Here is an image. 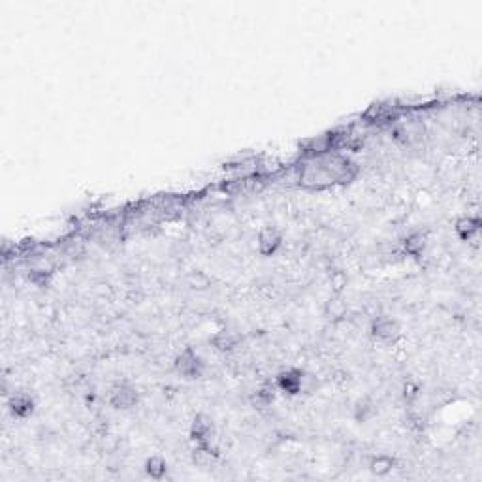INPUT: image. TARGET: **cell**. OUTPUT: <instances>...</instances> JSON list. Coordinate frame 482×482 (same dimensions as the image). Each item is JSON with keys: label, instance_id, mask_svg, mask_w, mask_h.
Here are the masks:
<instances>
[{"label": "cell", "instance_id": "6da1fadb", "mask_svg": "<svg viewBox=\"0 0 482 482\" xmlns=\"http://www.w3.org/2000/svg\"><path fill=\"white\" fill-rule=\"evenodd\" d=\"M358 164L339 151L306 158L298 169V185L306 190H326L335 185H349L358 177Z\"/></svg>", "mask_w": 482, "mask_h": 482}, {"label": "cell", "instance_id": "7a4b0ae2", "mask_svg": "<svg viewBox=\"0 0 482 482\" xmlns=\"http://www.w3.org/2000/svg\"><path fill=\"white\" fill-rule=\"evenodd\" d=\"M189 437L190 441L194 443V450H200V452L211 458L219 456L215 424L208 415H196L194 420L190 422Z\"/></svg>", "mask_w": 482, "mask_h": 482}, {"label": "cell", "instance_id": "3957f363", "mask_svg": "<svg viewBox=\"0 0 482 482\" xmlns=\"http://www.w3.org/2000/svg\"><path fill=\"white\" fill-rule=\"evenodd\" d=\"M174 369L185 379H200L206 372V362L192 347H185L174 358Z\"/></svg>", "mask_w": 482, "mask_h": 482}, {"label": "cell", "instance_id": "277c9868", "mask_svg": "<svg viewBox=\"0 0 482 482\" xmlns=\"http://www.w3.org/2000/svg\"><path fill=\"white\" fill-rule=\"evenodd\" d=\"M369 335L381 343H394L401 335V326L392 317L379 315V317H373L369 322Z\"/></svg>", "mask_w": 482, "mask_h": 482}, {"label": "cell", "instance_id": "5b68a950", "mask_svg": "<svg viewBox=\"0 0 482 482\" xmlns=\"http://www.w3.org/2000/svg\"><path fill=\"white\" fill-rule=\"evenodd\" d=\"M306 373L301 372V369H298V367H287V369L277 373L274 383L277 386V390L283 392L285 396L294 398V396H298V394L306 390Z\"/></svg>", "mask_w": 482, "mask_h": 482}, {"label": "cell", "instance_id": "8992f818", "mask_svg": "<svg viewBox=\"0 0 482 482\" xmlns=\"http://www.w3.org/2000/svg\"><path fill=\"white\" fill-rule=\"evenodd\" d=\"M140 401V392L136 386L128 385V383H115L108 392V404L113 409L128 410L134 409Z\"/></svg>", "mask_w": 482, "mask_h": 482}, {"label": "cell", "instance_id": "52a82bcc", "mask_svg": "<svg viewBox=\"0 0 482 482\" xmlns=\"http://www.w3.org/2000/svg\"><path fill=\"white\" fill-rule=\"evenodd\" d=\"M283 245V234L275 226H264L256 238V249L262 256H274Z\"/></svg>", "mask_w": 482, "mask_h": 482}, {"label": "cell", "instance_id": "ba28073f", "mask_svg": "<svg viewBox=\"0 0 482 482\" xmlns=\"http://www.w3.org/2000/svg\"><path fill=\"white\" fill-rule=\"evenodd\" d=\"M481 217L479 215H463L460 217L454 224L458 240L462 241H476L481 235Z\"/></svg>", "mask_w": 482, "mask_h": 482}, {"label": "cell", "instance_id": "9c48e42d", "mask_svg": "<svg viewBox=\"0 0 482 482\" xmlns=\"http://www.w3.org/2000/svg\"><path fill=\"white\" fill-rule=\"evenodd\" d=\"M34 398L28 392H15L8 399V409L15 418H28L34 413Z\"/></svg>", "mask_w": 482, "mask_h": 482}, {"label": "cell", "instance_id": "30bf717a", "mask_svg": "<svg viewBox=\"0 0 482 482\" xmlns=\"http://www.w3.org/2000/svg\"><path fill=\"white\" fill-rule=\"evenodd\" d=\"M241 343V335L234 330H228V328H222L219 332L211 338V345L215 347L217 351L221 352H230L238 349Z\"/></svg>", "mask_w": 482, "mask_h": 482}, {"label": "cell", "instance_id": "8fae6325", "mask_svg": "<svg viewBox=\"0 0 482 482\" xmlns=\"http://www.w3.org/2000/svg\"><path fill=\"white\" fill-rule=\"evenodd\" d=\"M396 465H398L396 458L388 456V454H377L369 460L367 467L375 476H388L392 471L396 469Z\"/></svg>", "mask_w": 482, "mask_h": 482}, {"label": "cell", "instance_id": "7c38bea8", "mask_svg": "<svg viewBox=\"0 0 482 482\" xmlns=\"http://www.w3.org/2000/svg\"><path fill=\"white\" fill-rule=\"evenodd\" d=\"M144 471L153 481H163L164 476L168 475V463L163 456H151L145 460Z\"/></svg>", "mask_w": 482, "mask_h": 482}, {"label": "cell", "instance_id": "4fadbf2b", "mask_svg": "<svg viewBox=\"0 0 482 482\" xmlns=\"http://www.w3.org/2000/svg\"><path fill=\"white\" fill-rule=\"evenodd\" d=\"M424 249H426V238L420 232H413L404 240V251L409 256L418 258L424 253Z\"/></svg>", "mask_w": 482, "mask_h": 482}, {"label": "cell", "instance_id": "5bb4252c", "mask_svg": "<svg viewBox=\"0 0 482 482\" xmlns=\"http://www.w3.org/2000/svg\"><path fill=\"white\" fill-rule=\"evenodd\" d=\"M277 386H275V383H264V385L256 390V404H258V407H269V405L274 404L275 399V394H277Z\"/></svg>", "mask_w": 482, "mask_h": 482}, {"label": "cell", "instance_id": "9a60e30c", "mask_svg": "<svg viewBox=\"0 0 482 482\" xmlns=\"http://www.w3.org/2000/svg\"><path fill=\"white\" fill-rule=\"evenodd\" d=\"M375 415V405H373L372 399H358L356 405H354V418L356 422H367L369 418Z\"/></svg>", "mask_w": 482, "mask_h": 482}]
</instances>
